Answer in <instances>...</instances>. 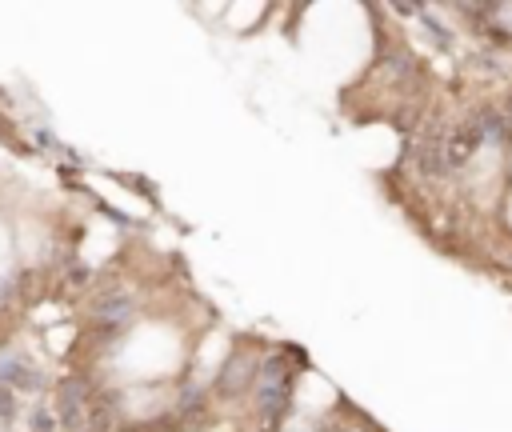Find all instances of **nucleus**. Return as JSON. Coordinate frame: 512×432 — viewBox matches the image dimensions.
Instances as JSON below:
<instances>
[]
</instances>
